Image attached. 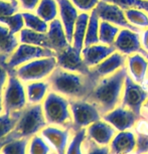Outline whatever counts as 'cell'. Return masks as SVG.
Listing matches in <instances>:
<instances>
[{
    "mask_svg": "<svg viewBox=\"0 0 148 154\" xmlns=\"http://www.w3.org/2000/svg\"><path fill=\"white\" fill-rule=\"evenodd\" d=\"M0 23H3L13 33L18 34L23 28L25 27L24 25V19H23L22 12H17L13 15H10L8 17H5L2 19Z\"/></svg>",
    "mask_w": 148,
    "mask_h": 154,
    "instance_id": "obj_36",
    "label": "cell"
},
{
    "mask_svg": "<svg viewBox=\"0 0 148 154\" xmlns=\"http://www.w3.org/2000/svg\"><path fill=\"white\" fill-rule=\"evenodd\" d=\"M19 3L20 9L23 11H33L36 9L40 0H17Z\"/></svg>",
    "mask_w": 148,
    "mask_h": 154,
    "instance_id": "obj_42",
    "label": "cell"
},
{
    "mask_svg": "<svg viewBox=\"0 0 148 154\" xmlns=\"http://www.w3.org/2000/svg\"><path fill=\"white\" fill-rule=\"evenodd\" d=\"M57 68V57H40L30 60L13 69L14 74L24 84L36 81H45Z\"/></svg>",
    "mask_w": 148,
    "mask_h": 154,
    "instance_id": "obj_5",
    "label": "cell"
},
{
    "mask_svg": "<svg viewBox=\"0 0 148 154\" xmlns=\"http://www.w3.org/2000/svg\"><path fill=\"white\" fill-rule=\"evenodd\" d=\"M48 45L51 51L59 53L71 45L66 37L65 28L60 19L56 18L48 23V30L46 32Z\"/></svg>",
    "mask_w": 148,
    "mask_h": 154,
    "instance_id": "obj_20",
    "label": "cell"
},
{
    "mask_svg": "<svg viewBox=\"0 0 148 154\" xmlns=\"http://www.w3.org/2000/svg\"><path fill=\"white\" fill-rule=\"evenodd\" d=\"M90 15L87 12H82L79 14L77 22L75 24L74 35H72V45L77 49L78 51L82 53L83 48H85V37L87 33V27H88Z\"/></svg>",
    "mask_w": 148,
    "mask_h": 154,
    "instance_id": "obj_24",
    "label": "cell"
},
{
    "mask_svg": "<svg viewBox=\"0 0 148 154\" xmlns=\"http://www.w3.org/2000/svg\"><path fill=\"white\" fill-rule=\"evenodd\" d=\"M104 1L118 5L123 10L139 9L148 12V0H104Z\"/></svg>",
    "mask_w": 148,
    "mask_h": 154,
    "instance_id": "obj_34",
    "label": "cell"
},
{
    "mask_svg": "<svg viewBox=\"0 0 148 154\" xmlns=\"http://www.w3.org/2000/svg\"><path fill=\"white\" fill-rule=\"evenodd\" d=\"M59 5V15L65 28L66 37L72 45V35H74L75 24L79 17L78 8L72 4L71 0H57Z\"/></svg>",
    "mask_w": 148,
    "mask_h": 154,
    "instance_id": "obj_16",
    "label": "cell"
},
{
    "mask_svg": "<svg viewBox=\"0 0 148 154\" xmlns=\"http://www.w3.org/2000/svg\"><path fill=\"white\" fill-rule=\"evenodd\" d=\"M2 100L4 112L7 113L21 112L28 105L25 84L13 71H9V78L2 94Z\"/></svg>",
    "mask_w": 148,
    "mask_h": 154,
    "instance_id": "obj_6",
    "label": "cell"
},
{
    "mask_svg": "<svg viewBox=\"0 0 148 154\" xmlns=\"http://www.w3.org/2000/svg\"><path fill=\"white\" fill-rule=\"evenodd\" d=\"M6 1H16V0H6Z\"/></svg>",
    "mask_w": 148,
    "mask_h": 154,
    "instance_id": "obj_48",
    "label": "cell"
},
{
    "mask_svg": "<svg viewBox=\"0 0 148 154\" xmlns=\"http://www.w3.org/2000/svg\"><path fill=\"white\" fill-rule=\"evenodd\" d=\"M127 20L136 27H148V16L139 9H127L125 11Z\"/></svg>",
    "mask_w": 148,
    "mask_h": 154,
    "instance_id": "obj_35",
    "label": "cell"
},
{
    "mask_svg": "<svg viewBox=\"0 0 148 154\" xmlns=\"http://www.w3.org/2000/svg\"><path fill=\"white\" fill-rule=\"evenodd\" d=\"M119 31H120L119 28L115 26L114 24L102 20L100 22V28H99V39H100V42L108 45H114Z\"/></svg>",
    "mask_w": 148,
    "mask_h": 154,
    "instance_id": "obj_31",
    "label": "cell"
},
{
    "mask_svg": "<svg viewBox=\"0 0 148 154\" xmlns=\"http://www.w3.org/2000/svg\"><path fill=\"white\" fill-rule=\"evenodd\" d=\"M131 154H136V153H131Z\"/></svg>",
    "mask_w": 148,
    "mask_h": 154,
    "instance_id": "obj_49",
    "label": "cell"
},
{
    "mask_svg": "<svg viewBox=\"0 0 148 154\" xmlns=\"http://www.w3.org/2000/svg\"><path fill=\"white\" fill-rule=\"evenodd\" d=\"M57 66L66 71L79 72L84 75H91V68L87 66L82 57V53L78 51L72 45L63 51L56 53Z\"/></svg>",
    "mask_w": 148,
    "mask_h": 154,
    "instance_id": "obj_10",
    "label": "cell"
},
{
    "mask_svg": "<svg viewBox=\"0 0 148 154\" xmlns=\"http://www.w3.org/2000/svg\"><path fill=\"white\" fill-rule=\"evenodd\" d=\"M114 45L119 53L123 54H140L148 59V51L141 46L138 32H135L128 28H124L119 31Z\"/></svg>",
    "mask_w": 148,
    "mask_h": 154,
    "instance_id": "obj_14",
    "label": "cell"
},
{
    "mask_svg": "<svg viewBox=\"0 0 148 154\" xmlns=\"http://www.w3.org/2000/svg\"><path fill=\"white\" fill-rule=\"evenodd\" d=\"M145 154H148V153H145Z\"/></svg>",
    "mask_w": 148,
    "mask_h": 154,
    "instance_id": "obj_51",
    "label": "cell"
},
{
    "mask_svg": "<svg viewBox=\"0 0 148 154\" xmlns=\"http://www.w3.org/2000/svg\"><path fill=\"white\" fill-rule=\"evenodd\" d=\"M95 10L97 11V14L100 17L101 20L108 21L112 24L118 25V26L128 28L135 32H140V29L138 27L134 26L127 20L125 12L123 9L116 4L106 2L104 0H100L98 5L96 6Z\"/></svg>",
    "mask_w": 148,
    "mask_h": 154,
    "instance_id": "obj_11",
    "label": "cell"
},
{
    "mask_svg": "<svg viewBox=\"0 0 148 154\" xmlns=\"http://www.w3.org/2000/svg\"><path fill=\"white\" fill-rule=\"evenodd\" d=\"M142 45H143L144 48L148 51V29L143 32V35H142Z\"/></svg>",
    "mask_w": 148,
    "mask_h": 154,
    "instance_id": "obj_43",
    "label": "cell"
},
{
    "mask_svg": "<svg viewBox=\"0 0 148 154\" xmlns=\"http://www.w3.org/2000/svg\"><path fill=\"white\" fill-rule=\"evenodd\" d=\"M18 34H15L3 23H0V54L9 57L19 45Z\"/></svg>",
    "mask_w": 148,
    "mask_h": 154,
    "instance_id": "obj_23",
    "label": "cell"
},
{
    "mask_svg": "<svg viewBox=\"0 0 148 154\" xmlns=\"http://www.w3.org/2000/svg\"><path fill=\"white\" fill-rule=\"evenodd\" d=\"M137 138L134 130L117 132L109 145L111 154H131L135 153Z\"/></svg>",
    "mask_w": 148,
    "mask_h": 154,
    "instance_id": "obj_17",
    "label": "cell"
},
{
    "mask_svg": "<svg viewBox=\"0 0 148 154\" xmlns=\"http://www.w3.org/2000/svg\"><path fill=\"white\" fill-rule=\"evenodd\" d=\"M35 13L48 23L57 18L59 5L57 0H40L35 9Z\"/></svg>",
    "mask_w": 148,
    "mask_h": 154,
    "instance_id": "obj_26",
    "label": "cell"
},
{
    "mask_svg": "<svg viewBox=\"0 0 148 154\" xmlns=\"http://www.w3.org/2000/svg\"><path fill=\"white\" fill-rule=\"evenodd\" d=\"M20 6L18 1H6V0H0V21L5 17L13 15L19 12Z\"/></svg>",
    "mask_w": 148,
    "mask_h": 154,
    "instance_id": "obj_37",
    "label": "cell"
},
{
    "mask_svg": "<svg viewBox=\"0 0 148 154\" xmlns=\"http://www.w3.org/2000/svg\"><path fill=\"white\" fill-rule=\"evenodd\" d=\"M51 90L65 96L69 100L87 99L99 80L91 75L72 72L57 68L46 79Z\"/></svg>",
    "mask_w": 148,
    "mask_h": 154,
    "instance_id": "obj_1",
    "label": "cell"
},
{
    "mask_svg": "<svg viewBox=\"0 0 148 154\" xmlns=\"http://www.w3.org/2000/svg\"><path fill=\"white\" fill-rule=\"evenodd\" d=\"M72 4L83 12L94 10L100 0H71Z\"/></svg>",
    "mask_w": 148,
    "mask_h": 154,
    "instance_id": "obj_40",
    "label": "cell"
},
{
    "mask_svg": "<svg viewBox=\"0 0 148 154\" xmlns=\"http://www.w3.org/2000/svg\"><path fill=\"white\" fill-rule=\"evenodd\" d=\"M8 78H9V69H7L6 65L0 63V96H2V94H3Z\"/></svg>",
    "mask_w": 148,
    "mask_h": 154,
    "instance_id": "obj_41",
    "label": "cell"
},
{
    "mask_svg": "<svg viewBox=\"0 0 148 154\" xmlns=\"http://www.w3.org/2000/svg\"><path fill=\"white\" fill-rule=\"evenodd\" d=\"M54 56H56V53L49 48L26 45V43H19L12 54L7 59L6 66L9 71H13L19 66L26 63L30 60Z\"/></svg>",
    "mask_w": 148,
    "mask_h": 154,
    "instance_id": "obj_8",
    "label": "cell"
},
{
    "mask_svg": "<svg viewBox=\"0 0 148 154\" xmlns=\"http://www.w3.org/2000/svg\"><path fill=\"white\" fill-rule=\"evenodd\" d=\"M9 140H10V138L8 137V136L6 138H4V139H0V152H1V149H2V147L4 146V144L6 143L7 141H9Z\"/></svg>",
    "mask_w": 148,
    "mask_h": 154,
    "instance_id": "obj_45",
    "label": "cell"
},
{
    "mask_svg": "<svg viewBox=\"0 0 148 154\" xmlns=\"http://www.w3.org/2000/svg\"><path fill=\"white\" fill-rule=\"evenodd\" d=\"M140 85L142 88L144 89V91H146L148 93V72H147V75H146V77H145L144 81L140 84Z\"/></svg>",
    "mask_w": 148,
    "mask_h": 154,
    "instance_id": "obj_44",
    "label": "cell"
},
{
    "mask_svg": "<svg viewBox=\"0 0 148 154\" xmlns=\"http://www.w3.org/2000/svg\"><path fill=\"white\" fill-rule=\"evenodd\" d=\"M27 103L29 105H42L46 98V96L51 92V87L46 80L36 81L25 84Z\"/></svg>",
    "mask_w": 148,
    "mask_h": 154,
    "instance_id": "obj_21",
    "label": "cell"
},
{
    "mask_svg": "<svg viewBox=\"0 0 148 154\" xmlns=\"http://www.w3.org/2000/svg\"><path fill=\"white\" fill-rule=\"evenodd\" d=\"M40 135L56 154H66L72 135V130L71 128L48 125L42 129Z\"/></svg>",
    "mask_w": 148,
    "mask_h": 154,
    "instance_id": "obj_12",
    "label": "cell"
},
{
    "mask_svg": "<svg viewBox=\"0 0 148 154\" xmlns=\"http://www.w3.org/2000/svg\"><path fill=\"white\" fill-rule=\"evenodd\" d=\"M9 137V136H8ZM10 138V137H9ZM29 138H16L7 141L2 147V154H28Z\"/></svg>",
    "mask_w": 148,
    "mask_h": 154,
    "instance_id": "obj_29",
    "label": "cell"
},
{
    "mask_svg": "<svg viewBox=\"0 0 148 154\" xmlns=\"http://www.w3.org/2000/svg\"><path fill=\"white\" fill-rule=\"evenodd\" d=\"M87 137L93 140L100 146H109L114 136L117 134V130L102 118L86 128Z\"/></svg>",
    "mask_w": 148,
    "mask_h": 154,
    "instance_id": "obj_15",
    "label": "cell"
},
{
    "mask_svg": "<svg viewBox=\"0 0 148 154\" xmlns=\"http://www.w3.org/2000/svg\"><path fill=\"white\" fill-rule=\"evenodd\" d=\"M136 134H142L148 136V114L146 112L142 111L140 118L138 119L134 129Z\"/></svg>",
    "mask_w": 148,
    "mask_h": 154,
    "instance_id": "obj_39",
    "label": "cell"
},
{
    "mask_svg": "<svg viewBox=\"0 0 148 154\" xmlns=\"http://www.w3.org/2000/svg\"><path fill=\"white\" fill-rule=\"evenodd\" d=\"M127 75L128 69L123 66L114 74L100 79L87 100L94 103L102 115L110 112L121 104Z\"/></svg>",
    "mask_w": 148,
    "mask_h": 154,
    "instance_id": "obj_2",
    "label": "cell"
},
{
    "mask_svg": "<svg viewBox=\"0 0 148 154\" xmlns=\"http://www.w3.org/2000/svg\"><path fill=\"white\" fill-rule=\"evenodd\" d=\"M42 105L48 125L72 129V117L69 99L51 90Z\"/></svg>",
    "mask_w": 148,
    "mask_h": 154,
    "instance_id": "obj_3",
    "label": "cell"
},
{
    "mask_svg": "<svg viewBox=\"0 0 148 154\" xmlns=\"http://www.w3.org/2000/svg\"><path fill=\"white\" fill-rule=\"evenodd\" d=\"M126 62L127 60L123 54L115 51L114 54H112L111 56L104 60L102 63L92 68L91 72L96 79L100 80L104 77H108V75L114 74L121 68L125 66Z\"/></svg>",
    "mask_w": 148,
    "mask_h": 154,
    "instance_id": "obj_18",
    "label": "cell"
},
{
    "mask_svg": "<svg viewBox=\"0 0 148 154\" xmlns=\"http://www.w3.org/2000/svg\"><path fill=\"white\" fill-rule=\"evenodd\" d=\"M116 51V48L114 45H92L89 46H85L82 51V57L87 66L89 68H94L104 60L107 59L109 56L114 54Z\"/></svg>",
    "mask_w": 148,
    "mask_h": 154,
    "instance_id": "obj_19",
    "label": "cell"
},
{
    "mask_svg": "<svg viewBox=\"0 0 148 154\" xmlns=\"http://www.w3.org/2000/svg\"><path fill=\"white\" fill-rule=\"evenodd\" d=\"M100 17L97 14V11L95 9L91 11L90 18L87 27V33L85 37V46H89L92 45L100 42L99 39V28H100Z\"/></svg>",
    "mask_w": 148,
    "mask_h": 154,
    "instance_id": "obj_27",
    "label": "cell"
},
{
    "mask_svg": "<svg viewBox=\"0 0 148 154\" xmlns=\"http://www.w3.org/2000/svg\"><path fill=\"white\" fill-rule=\"evenodd\" d=\"M0 154H2V153H1V152H0Z\"/></svg>",
    "mask_w": 148,
    "mask_h": 154,
    "instance_id": "obj_50",
    "label": "cell"
},
{
    "mask_svg": "<svg viewBox=\"0 0 148 154\" xmlns=\"http://www.w3.org/2000/svg\"><path fill=\"white\" fill-rule=\"evenodd\" d=\"M20 112L7 113L3 112L0 114V139L6 138L11 134L18 122Z\"/></svg>",
    "mask_w": 148,
    "mask_h": 154,
    "instance_id": "obj_28",
    "label": "cell"
},
{
    "mask_svg": "<svg viewBox=\"0 0 148 154\" xmlns=\"http://www.w3.org/2000/svg\"><path fill=\"white\" fill-rule=\"evenodd\" d=\"M142 111L146 112L147 114H148V99H147L146 101H145L144 105H143V107H142Z\"/></svg>",
    "mask_w": 148,
    "mask_h": 154,
    "instance_id": "obj_47",
    "label": "cell"
},
{
    "mask_svg": "<svg viewBox=\"0 0 148 154\" xmlns=\"http://www.w3.org/2000/svg\"><path fill=\"white\" fill-rule=\"evenodd\" d=\"M54 152L42 136L39 134L30 138L28 144V154H51Z\"/></svg>",
    "mask_w": 148,
    "mask_h": 154,
    "instance_id": "obj_33",
    "label": "cell"
},
{
    "mask_svg": "<svg viewBox=\"0 0 148 154\" xmlns=\"http://www.w3.org/2000/svg\"><path fill=\"white\" fill-rule=\"evenodd\" d=\"M18 39H19L20 43H26V45H36V46H42V48H49L46 33L31 30L29 28H26V27H24L18 33Z\"/></svg>",
    "mask_w": 148,
    "mask_h": 154,
    "instance_id": "obj_25",
    "label": "cell"
},
{
    "mask_svg": "<svg viewBox=\"0 0 148 154\" xmlns=\"http://www.w3.org/2000/svg\"><path fill=\"white\" fill-rule=\"evenodd\" d=\"M4 112V107H3V100H2V96H0V114Z\"/></svg>",
    "mask_w": 148,
    "mask_h": 154,
    "instance_id": "obj_46",
    "label": "cell"
},
{
    "mask_svg": "<svg viewBox=\"0 0 148 154\" xmlns=\"http://www.w3.org/2000/svg\"><path fill=\"white\" fill-rule=\"evenodd\" d=\"M103 119L111 124L118 132H121L134 129L139 117L131 110L119 105L103 115Z\"/></svg>",
    "mask_w": 148,
    "mask_h": 154,
    "instance_id": "obj_13",
    "label": "cell"
},
{
    "mask_svg": "<svg viewBox=\"0 0 148 154\" xmlns=\"http://www.w3.org/2000/svg\"><path fill=\"white\" fill-rule=\"evenodd\" d=\"M147 99L148 93L144 91L140 84H137L129 75H127L120 105L131 110L140 118L142 107Z\"/></svg>",
    "mask_w": 148,
    "mask_h": 154,
    "instance_id": "obj_9",
    "label": "cell"
},
{
    "mask_svg": "<svg viewBox=\"0 0 148 154\" xmlns=\"http://www.w3.org/2000/svg\"><path fill=\"white\" fill-rule=\"evenodd\" d=\"M69 104L72 117V131L86 129L91 124L103 118L98 107L87 99L69 100Z\"/></svg>",
    "mask_w": 148,
    "mask_h": 154,
    "instance_id": "obj_7",
    "label": "cell"
},
{
    "mask_svg": "<svg viewBox=\"0 0 148 154\" xmlns=\"http://www.w3.org/2000/svg\"><path fill=\"white\" fill-rule=\"evenodd\" d=\"M84 154H111L109 146H100L90 138L84 141Z\"/></svg>",
    "mask_w": 148,
    "mask_h": 154,
    "instance_id": "obj_38",
    "label": "cell"
},
{
    "mask_svg": "<svg viewBox=\"0 0 148 154\" xmlns=\"http://www.w3.org/2000/svg\"><path fill=\"white\" fill-rule=\"evenodd\" d=\"M48 126L43 114L42 105H28L20 112L16 127L8 136L11 139L31 138L40 134L42 129Z\"/></svg>",
    "mask_w": 148,
    "mask_h": 154,
    "instance_id": "obj_4",
    "label": "cell"
},
{
    "mask_svg": "<svg viewBox=\"0 0 148 154\" xmlns=\"http://www.w3.org/2000/svg\"><path fill=\"white\" fill-rule=\"evenodd\" d=\"M127 69L130 77L137 84H141L147 75L148 62L140 54H133L127 59Z\"/></svg>",
    "mask_w": 148,
    "mask_h": 154,
    "instance_id": "obj_22",
    "label": "cell"
},
{
    "mask_svg": "<svg viewBox=\"0 0 148 154\" xmlns=\"http://www.w3.org/2000/svg\"><path fill=\"white\" fill-rule=\"evenodd\" d=\"M22 15L23 19H24V25L26 28L42 33L48 32V23L40 18L36 13H33L32 11H23Z\"/></svg>",
    "mask_w": 148,
    "mask_h": 154,
    "instance_id": "obj_30",
    "label": "cell"
},
{
    "mask_svg": "<svg viewBox=\"0 0 148 154\" xmlns=\"http://www.w3.org/2000/svg\"><path fill=\"white\" fill-rule=\"evenodd\" d=\"M87 137L86 129L72 131V135L66 154H84V141Z\"/></svg>",
    "mask_w": 148,
    "mask_h": 154,
    "instance_id": "obj_32",
    "label": "cell"
}]
</instances>
